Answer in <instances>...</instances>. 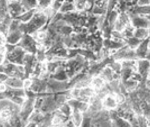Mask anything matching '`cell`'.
Masks as SVG:
<instances>
[{"label": "cell", "instance_id": "1", "mask_svg": "<svg viewBox=\"0 0 150 127\" xmlns=\"http://www.w3.org/2000/svg\"><path fill=\"white\" fill-rule=\"evenodd\" d=\"M48 20H49V17L46 14V12L37 8V11L34 14V16L32 17V19L27 23L21 22L19 29L24 34H33L37 30L44 27Z\"/></svg>", "mask_w": 150, "mask_h": 127}, {"label": "cell", "instance_id": "2", "mask_svg": "<svg viewBox=\"0 0 150 127\" xmlns=\"http://www.w3.org/2000/svg\"><path fill=\"white\" fill-rule=\"evenodd\" d=\"M26 54V51L21 46L16 45L11 51H8L6 54V58L9 62L15 63L18 65H23L24 56Z\"/></svg>", "mask_w": 150, "mask_h": 127}, {"label": "cell", "instance_id": "3", "mask_svg": "<svg viewBox=\"0 0 150 127\" xmlns=\"http://www.w3.org/2000/svg\"><path fill=\"white\" fill-rule=\"evenodd\" d=\"M17 45L21 46L26 52L36 54L37 52V42L31 34H23L20 42Z\"/></svg>", "mask_w": 150, "mask_h": 127}, {"label": "cell", "instance_id": "4", "mask_svg": "<svg viewBox=\"0 0 150 127\" xmlns=\"http://www.w3.org/2000/svg\"><path fill=\"white\" fill-rule=\"evenodd\" d=\"M7 8H8V13L10 14L12 18H18L21 14L26 11L21 1L7 2Z\"/></svg>", "mask_w": 150, "mask_h": 127}, {"label": "cell", "instance_id": "5", "mask_svg": "<svg viewBox=\"0 0 150 127\" xmlns=\"http://www.w3.org/2000/svg\"><path fill=\"white\" fill-rule=\"evenodd\" d=\"M23 34L24 33L20 30V29H17V30H14V31H10V32L8 33V35L6 36L7 44L17 45L18 43L20 42Z\"/></svg>", "mask_w": 150, "mask_h": 127}, {"label": "cell", "instance_id": "6", "mask_svg": "<svg viewBox=\"0 0 150 127\" xmlns=\"http://www.w3.org/2000/svg\"><path fill=\"white\" fill-rule=\"evenodd\" d=\"M102 105H103V108L106 109V110H113L115 109L116 107L118 106V102L116 100V97H115V94L112 95V94H108L105 98L102 99Z\"/></svg>", "mask_w": 150, "mask_h": 127}, {"label": "cell", "instance_id": "7", "mask_svg": "<svg viewBox=\"0 0 150 127\" xmlns=\"http://www.w3.org/2000/svg\"><path fill=\"white\" fill-rule=\"evenodd\" d=\"M149 67H150V62L148 61V59H147V60L141 59V60H139L138 62H137V71H138V73L143 78L147 77Z\"/></svg>", "mask_w": 150, "mask_h": 127}, {"label": "cell", "instance_id": "8", "mask_svg": "<svg viewBox=\"0 0 150 127\" xmlns=\"http://www.w3.org/2000/svg\"><path fill=\"white\" fill-rule=\"evenodd\" d=\"M5 82L9 87L14 89L24 87V79H21L19 77H8Z\"/></svg>", "mask_w": 150, "mask_h": 127}, {"label": "cell", "instance_id": "9", "mask_svg": "<svg viewBox=\"0 0 150 127\" xmlns=\"http://www.w3.org/2000/svg\"><path fill=\"white\" fill-rule=\"evenodd\" d=\"M113 74H114V71L112 70L111 67H103L102 70L100 71V76L105 80L106 82H110L113 80Z\"/></svg>", "mask_w": 150, "mask_h": 127}, {"label": "cell", "instance_id": "10", "mask_svg": "<svg viewBox=\"0 0 150 127\" xmlns=\"http://www.w3.org/2000/svg\"><path fill=\"white\" fill-rule=\"evenodd\" d=\"M36 11H37V8H34V9H29V10H26L24 13L21 14L20 16L18 17L19 19H20V21L22 23H27L29 21L32 19V17L34 16V14L36 13Z\"/></svg>", "mask_w": 150, "mask_h": 127}, {"label": "cell", "instance_id": "11", "mask_svg": "<svg viewBox=\"0 0 150 127\" xmlns=\"http://www.w3.org/2000/svg\"><path fill=\"white\" fill-rule=\"evenodd\" d=\"M12 116H13V112L9 107L0 109V120L2 122H9Z\"/></svg>", "mask_w": 150, "mask_h": 127}, {"label": "cell", "instance_id": "12", "mask_svg": "<svg viewBox=\"0 0 150 127\" xmlns=\"http://www.w3.org/2000/svg\"><path fill=\"white\" fill-rule=\"evenodd\" d=\"M71 118L74 122L75 126H81L82 122H83V119H84V114H83V112H81V111L74 110L71 115Z\"/></svg>", "mask_w": 150, "mask_h": 127}, {"label": "cell", "instance_id": "13", "mask_svg": "<svg viewBox=\"0 0 150 127\" xmlns=\"http://www.w3.org/2000/svg\"><path fill=\"white\" fill-rule=\"evenodd\" d=\"M149 35V30L148 28H135L134 31V36L139 39H145L147 38Z\"/></svg>", "mask_w": 150, "mask_h": 127}, {"label": "cell", "instance_id": "14", "mask_svg": "<svg viewBox=\"0 0 150 127\" xmlns=\"http://www.w3.org/2000/svg\"><path fill=\"white\" fill-rule=\"evenodd\" d=\"M74 10H75L74 3H70V2L64 1L63 3H62L61 7H60L59 12H61V13H67V12H71Z\"/></svg>", "mask_w": 150, "mask_h": 127}, {"label": "cell", "instance_id": "15", "mask_svg": "<svg viewBox=\"0 0 150 127\" xmlns=\"http://www.w3.org/2000/svg\"><path fill=\"white\" fill-rule=\"evenodd\" d=\"M127 41H128V46L133 50H136V48L138 47L139 44L141 43V39L135 37V36H132V37L128 38Z\"/></svg>", "mask_w": 150, "mask_h": 127}, {"label": "cell", "instance_id": "16", "mask_svg": "<svg viewBox=\"0 0 150 127\" xmlns=\"http://www.w3.org/2000/svg\"><path fill=\"white\" fill-rule=\"evenodd\" d=\"M53 0H37L38 2V9L41 10H44V9L48 8V7L51 6Z\"/></svg>", "mask_w": 150, "mask_h": 127}, {"label": "cell", "instance_id": "17", "mask_svg": "<svg viewBox=\"0 0 150 127\" xmlns=\"http://www.w3.org/2000/svg\"><path fill=\"white\" fill-rule=\"evenodd\" d=\"M9 89V86L6 84V82H0V93H5Z\"/></svg>", "mask_w": 150, "mask_h": 127}, {"label": "cell", "instance_id": "18", "mask_svg": "<svg viewBox=\"0 0 150 127\" xmlns=\"http://www.w3.org/2000/svg\"><path fill=\"white\" fill-rule=\"evenodd\" d=\"M8 78V75L3 72H0V82H5Z\"/></svg>", "mask_w": 150, "mask_h": 127}, {"label": "cell", "instance_id": "19", "mask_svg": "<svg viewBox=\"0 0 150 127\" xmlns=\"http://www.w3.org/2000/svg\"><path fill=\"white\" fill-rule=\"evenodd\" d=\"M7 58H6V55L5 54H2L0 53V64H4L6 62Z\"/></svg>", "mask_w": 150, "mask_h": 127}, {"label": "cell", "instance_id": "20", "mask_svg": "<svg viewBox=\"0 0 150 127\" xmlns=\"http://www.w3.org/2000/svg\"><path fill=\"white\" fill-rule=\"evenodd\" d=\"M131 1H132V4H136V3H138L139 0H131Z\"/></svg>", "mask_w": 150, "mask_h": 127}, {"label": "cell", "instance_id": "21", "mask_svg": "<svg viewBox=\"0 0 150 127\" xmlns=\"http://www.w3.org/2000/svg\"><path fill=\"white\" fill-rule=\"evenodd\" d=\"M64 1H66V2H70V3H74L75 0H64Z\"/></svg>", "mask_w": 150, "mask_h": 127}, {"label": "cell", "instance_id": "22", "mask_svg": "<svg viewBox=\"0 0 150 127\" xmlns=\"http://www.w3.org/2000/svg\"><path fill=\"white\" fill-rule=\"evenodd\" d=\"M125 1H126V2H130L131 0H125Z\"/></svg>", "mask_w": 150, "mask_h": 127}]
</instances>
